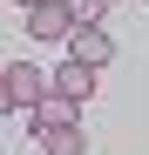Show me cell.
<instances>
[{"label":"cell","instance_id":"obj_1","mask_svg":"<svg viewBox=\"0 0 149 155\" xmlns=\"http://www.w3.org/2000/svg\"><path fill=\"white\" fill-rule=\"evenodd\" d=\"M0 101L7 108H41L47 101V74L34 61H7V74H0Z\"/></svg>","mask_w":149,"mask_h":155},{"label":"cell","instance_id":"obj_2","mask_svg":"<svg viewBox=\"0 0 149 155\" xmlns=\"http://www.w3.org/2000/svg\"><path fill=\"white\" fill-rule=\"evenodd\" d=\"M27 20H34V34H41V41H74V27H81L68 0H41V7H27Z\"/></svg>","mask_w":149,"mask_h":155},{"label":"cell","instance_id":"obj_3","mask_svg":"<svg viewBox=\"0 0 149 155\" xmlns=\"http://www.w3.org/2000/svg\"><path fill=\"white\" fill-rule=\"evenodd\" d=\"M54 94H68V101H74V108H81V101L95 94V68H88V61H74V54H68V68L54 74Z\"/></svg>","mask_w":149,"mask_h":155},{"label":"cell","instance_id":"obj_4","mask_svg":"<svg viewBox=\"0 0 149 155\" xmlns=\"http://www.w3.org/2000/svg\"><path fill=\"white\" fill-rule=\"evenodd\" d=\"M109 54H115V41H109L102 27H74V61H88V68H109Z\"/></svg>","mask_w":149,"mask_h":155},{"label":"cell","instance_id":"obj_5","mask_svg":"<svg viewBox=\"0 0 149 155\" xmlns=\"http://www.w3.org/2000/svg\"><path fill=\"white\" fill-rule=\"evenodd\" d=\"M41 148L47 155H88V135L74 121H54V128H41Z\"/></svg>","mask_w":149,"mask_h":155},{"label":"cell","instance_id":"obj_6","mask_svg":"<svg viewBox=\"0 0 149 155\" xmlns=\"http://www.w3.org/2000/svg\"><path fill=\"white\" fill-rule=\"evenodd\" d=\"M68 7H74V20H81V27H95V20H102L115 0H68Z\"/></svg>","mask_w":149,"mask_h":155},{"label":"cell","instance_id":"obj_7","mask_svg":"<svg viewBox=\"0 0 149 155\" xmlns=\"http://www.w3.org/2000/svg\"><path fill=\"white\" fill-rule=\"evenodd\" d=\"M20 7H41V0H20Z\"/></svg>","mask_w":149,"mask_h":155}]
</instances>
